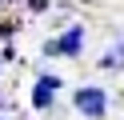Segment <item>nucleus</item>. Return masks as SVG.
I'll return each mask as SVG.
<instances>
[{
  "label": "nucleus",
  "mask_w": 124,
  "mask_h": 120,
  "mask_svg": "<svg viewBox=\"0 0 124 120\" xmlns=\"http://www.w3.org/2000/svg\"><path fill=\"white\" fill-rule=\"evenodd\" d=\"M76 48H80V28H72L64 40H56L52 44V52H64V56H76Z\"/></svg>",
  "instance_id": "2"
},
{
  "label": "nucleus",
  "mask_w": 124,
  "mask_h": 120,
  "mask_svg": "<svg viewBox=\"0 0 124 120\" xmlns=\"http://www.w3.org/2000/svg\"><path fill=\"white\" fill-rule=\"evenodd\" d=\"M76 108H80L84 116H100V112H104V92H100V88H80V92H76Z\"/></svg>",
  "instance_id": "1"
},
{
  "label": "nucleus",
  "mask_w": 124,
  "mask_h": 120,
  "mask_svg": "<svg viewBox=\"0 0 124 120\" xmlns=\"http://www.w3.org/2000/svg\"><path fill=\"white\" fill-rule=\"evenodd\" d=\"M52 88H56V80H52V76H44L40 84H36V96H32V100H36V108H44V104L52 100Z\"/></svg>",
  "instance_id": "3"
}]
</instances>
